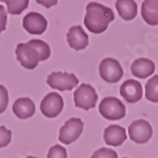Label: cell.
Masks as SVG:
<instances>
[{"label": "cell", "instance_id": "cell-1", "mask_svg": "<svg viewBox=\"0 0 158 158\" xmlns=\"http://www.w3.org/2000/svg\"><path fill=\"white\" fill-rule=\"evenodd\" d=\"M115 15L109 7L98 2H90L86 7L84 23L86 28L93 34H102L106 31L109 23H113Z\"/></svg>", "mask_w": 158, "mask_h": 158}, {"label": "cell", "instance_id": "cell-2", "mask_svg": "<svg viewBox=\"0 0 158 158\" xmlns=\"http://www.w3.org/2000/svg\"><path fill=\"white\" fill-rule=\"evenodd\" d=\"M98 95L93 86L89 84H81L73 93L75 106L79 109L90 110L96 107Z\"/></svg>", "mask_w": 158, "mask_h": 158}, {"label": "cell", "instance_id": "cell-3", "mask_svg": "<svg viewBox=\"0 0 158 158\" xmlns=\"http://www.w3.org/2000/svg\"><path fill=\"white\" fill-rule=\"evenodd\" d=\"M99 113L107 120H119L126 116V107L116 97H106L99 104Z\"/></svg>", "mask_w": 158, "mask_h": 158}, {"label": "cell", "instance_id": "cell-4", "mask_svg": "<svg viewBox=\"0 0 158 158\" xmlns=\"http://www.w3.org/2000/svg\"><path fill=\"white\" fill-rule=\"evenodd\" d=\"M99 75L104 81L116 84L123 78L124 70L118 60L114 58H105L99 65Z\"/></svg>", "mask_w": 158, "mask_h": 158}, {"label": "cell", "instance_id": "cell-5", "mask_svg": "<svg viewBox=\"0 0 158 158\" xmlns=\"http://www.w3.org/2000/svg\"><path fill=\"white\" fill-rule=\"evenodd\" d=\"M47 84L52 89L59 91H67L76 87L79 84V80L76 75L73 73L55 71L47 77Z\"/></svg>", "mask_w": 158, "mask_h": 158}, {"label": "cell", "instance_id": "cell-6", "mask_svg": "<svg viewBox=\"0 0 158 158\" xmlns=\"http://www.w3.org/2000/svg\"><path fill=\"white\" fill-rule=\"evenodd\" d=\"M84 122L80 118H70L60 128L58 139L62 144L70 145L80 137L84 131Z\"/></svg>", "mask_w": 158, "mask_h": 158}, {"label": "cell", "instance_id": "cell-7", "mask_svg": "<svg viewBox=\"0 0 158 158\" xmlns=\"http://www.w3.org/2000/svg\"><path fill=\"white\" fill-rule=\"evenodd\" d=\"M16 56L20 65L29 70L35 69L40 61L38 51L29 41L26 44H18L16 48Z\"/></svg>", "mask_w": 158, "mask_h": 158}, {"label": "cell", "instance_id": "cell-8", "mask_svg": "<svg viewBox=\"0 0 158 158\" xmlns=\"http://www.w3.org/2000/svg\"><path fill=\"white\" fill-rule=\"evenodd\" d=\"M128 135L136 144H146L152 137V127L145 119H138L129 125Z\"/></svg>", "mask_w": 158, "mask_h": 158}, {"label": "cell", "instance_id": "cell-9", "mask_svg": "<svg viewBox=\"0 0 158 158\" xmlns=\"http://www.w3.org/2000/svg\"><path fill=\"white\" fill-rule=\"evenodd\" d=\"M64 109V99L58 93H50L46 95L40 102V110L47 118H56Z\"/></svg>", "mask_w": 158, "mask_h": 158}, {"label": "cell", "instance_id": "cell-10", "mask_svg": "<svg viewBox=\"0 0 158 158\" xmlns=\"http://www.w3.org/2000/svg\"><path fill=\"white\" fill-rule=\"evenodd\" d=\"M47 20L38 12H29L23 20V27L31 35H41L47 29Z\"/></svg>", "mask_w": 158, "mask_h": 158}, {"label": "cell", "instance_id": "cell-11", "mask_svg": "<svg viewBox=\"0 0 158 158\" xmlns=\"http://www.w3.org/2000/svg\"><path fill=\"white\" fill-rule=\"evenodd\" d=\"M67 41L73 50H84L89 45V37L80 26H73L67 32Z\"/></svg>", "mask_w": 158, "mask_h": 158}, {"label": "cell", "instance_id": "cell-12", "mask_svg": "<svg viewBox=\"0 0 158 158\" xmlns=\"http://www.w3.org/2000/svg\"><path fill=\"white\" fill-rule=\"evenodd\" d=\"M119 93L127 102L135 104V102H139L143 97V87L139 81L129 79V80H126L124 84H122Z\"/></svg>", "mask_w": 158, "mask_h": 158}, {"label": "cell", "instance_id": "cell-13", "mask_svg": "<svg viewBox=\"0 0 158 158\" xmlns=\"http://www.w3.org/2000/svg\"><path fill=\"white\" fill-rule=\"evenodd\" d=\"M12 111L18 119H29L36 113V105L28 97H21L14 102Z\"/></svg>", "mask_w": 158, "mask_h": 158}, {"label": "cell", "instance_id": "cell-14", "mask_svg": "<svg viewBox=\"0 0 158 158\" xmlns=\"http://www.w3.org/2000/svg\"><path fill=\"white\" fill-rule=\"evenodd\" d=\"M126 129L119 125H110L104 131V140L108 146H120L126 141Z\"/></svg>", "mask_w": 158, "mask_h": 158}, {"label": "cell", "instance_id": "cell-15", "mask_svg": "<svg viewBox=\"0 0 158 158\" xmlns=\"http://www.w3.org/2000/svg\"><path fill=\"white\" fill-rule=\"evenodd\" d=\"M130 71L137 78L145 79L155 73V64L147 58H138L133 61L130 66Z\"/></svg>", "mask_w": 158, "mask_h": 158}, {"label": "cell", "instance_id": "cell-16", "mask_svg": "<svg viewBox=\"0 0 158 158\" xmlns=\"http://www.w3.org/2000/svg\"><path fill=\"white\" fill-rule=\"evenodd\" d=\"M141 17L149 26H158V0H144Z\"/></svg>", "mask_w": 158, "mask_h": 158}, {"label": "cell", "instance_id": "cell-17", "mask_svg": "<svg viewBox=\"0 0 158 158\" xmlns=\"http://www.w3.org/2000/svg\"><path fill=\"white\" fill-rule=\"evenodd\" d=\"M116 9L119 16L125 21L133 20L137 16V3L135 0H117L116 1Z\"/></svg>", "mask_w": 158, "mask_h": 158}, {"label": "cell", "instance_id": "cell-18", "mask_svg": "<svg viewBox=\"0 0 158 158\" xmlns=\"http://www.w3.org/2000/svg\"><path fill=\"white\" fill-rule=\"evenodd\" d=\"M146 98L150 102L158 104V75L152 76L146 84Z\"/></svg>", "mask_w": 158, "mask_h": 158}, {"label": "cell", "instance_id": "cell-19", "mask_svg": "<svg viewBox=\"0 0 158 158\" xmlns=\"http://www.w3.org/2000/svg\"><path fill=\"white\" fill-rule=\"evenodd\" d=\"M0 1L7 3L8 12L10 15H20L29 6V0H0Z\"/></svg>", "mask_w": 158, "mask_h": 158}, {"label": "cell", "instance_id": "cell-20", "mask_svg": "<svg viewBox=\"0 0 158 158\" xmlns=\"http://www.w3.org/2000/svg\"><path fill=\"white\" fill-rule=\"evenodd\" d=\"M29 43L34 46L35 48H36V50L38 51L40 61H45V60H47L49 57H50L51 50H50V47H49V45L47 43H45V41L39 40V39L29 40Z\"/></svg>", "mask_w": 158, "mask_h": 158}, {"label": "cell", "instance_id": "cell-21", "mask_svg": "<svg viewBox=\"0 0 158 158\" xmlns=\"http://www.w3.org/2000/svg\"><path fill=\"white\" fill-rule=\"evenodd\" d=\"M91 158H118V154L111 148H99L91 155Z\"/></svg>", "mask_w": 158, "mask_h": 158}, {"label": "cell", "instance_id": "cell-22", "mask_svg": "<svg viewBox=\"0 0 158 158\" xmlns=\"http://www.w3.org/2000/svg\"><path fill=\"white\" fill-rule=\"evenodd\" d=\"M12 133L5 126H0V148H5L11 143Z\"/></svg>", "mask_w": 158, "mask_h": 158}, {"label": "cell", "instance_id": "cell-23", "mask_svg": "<svg viewBox=\"0 0 158 158\" xmlns=\"http://www.w3.org/2000/svg\"><path fill=\"white\" fill-rule=\"evenodd\" d=\"M47 158H67V150L64 146L55 145L49 149Z\"/></svg>", "mask_w": 158, "mask_h": 158}, {"label": "cell", "instance_id": "cell-24", "mask_svg": "<svg viewBox=\"0 0 158 158\" xmlns=\"http://www.w3.org/2000/svg\"><path fill=\"white\" fill-rule=\"evenodd\" d=\"M9 104V95L7 88L3 85H0V114L5 113Z\"/></svg>", "mask_w": 158, "mask_h": 158}, {"label": "cell", "instance_id": "cell-25", "mask_svg": "<svg viewBox=\"0 0 158 158\" xmlns=\"http://www.w3.org/2000/svg\"><path fill=\"white\" fill-rule=\"evenodd\" d=\"M7 28V10L0 5V34H2Z\"/></svg>", "mask_w": 158, "mask_h": 158}, {"label": "cell", "instance_id": "cell-26", "mask_svg": "<svg viewBox=\"0 0 158 158\" xmlns=\"http://www.w3.org/2000/svg\"><path fill=\"white\" fill-rule=\"evenodd\" d=\"M36 2L41 5V6L46 7V8H51V7H54L55 5H57L58 0H36Z\"/></svg>", "mask_w": 158, "mask_h": 158}, {"label": "cell", "instance_id": "cell-27", "mask_svg": "<svg viewBox=\"0 0 158 158\" xmlns=\"http://www.w3.org/2000/svg\"><path fill=\"white\" fill-rule=\"evenodd\" d=\"M26 158H38V157H35V156H27Z\"/></svg>", "mask_w": 158, "mask_h": 158}, {"label": "cell", "instance_id": "cell-28", "mask_svg": "<svg viewBox=\"0 0 158 158\" xmlns=\"http://www.w3.org/2000/svg\"><path fill=\"white\" fill-rule=\"evenodd\" d=\"M124 158H128V157H124Z\"/></svg>", "mask_w": 158, "mask_h": 158}]
</instances>
